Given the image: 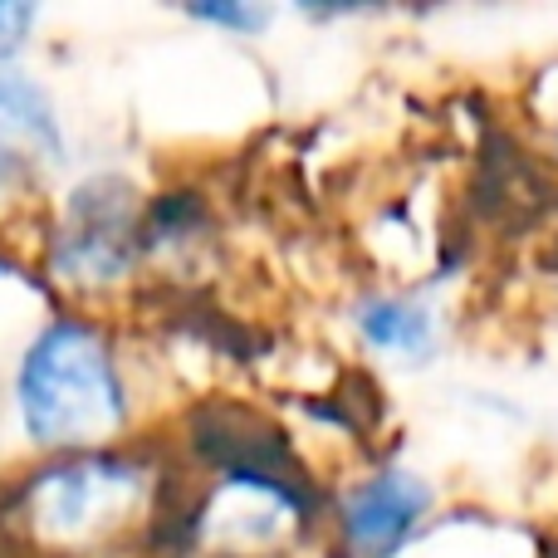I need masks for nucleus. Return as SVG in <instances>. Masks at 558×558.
<instances>
[{
  "label": "nucleus",
  "mask_w": 558,
  "mask_h": 558,
  "mask_svg": "<svg viewBox=\"0 0 558 558\" xmlns=\"http://www.w3.org/2000/svg\"><path fill=\"white\" fill-rule=\"evenodd\" d=\"M64 162V123L29 74L0 69V186L45 177Z\"/></svg>",
  "instance_id": "5"
},
{
  "label": "nucleus",
  "mask_w": 558,
  "mask_h": 558,
  "mask_svg": "<svg viewBox=\"0 0 558 558\" xmlns=\"http://www.w3.org/2000/svg\"><path fill=\"white\" fill-rule=\"evenodd\" d=\"M137 260V202L123 177H94L69 192V226L54 241V270L74 284H113Z\"/></svg>",
  "instance_id": "3"
},
{
  "label": "nucleus",
  "mask_w": 558,
  "mask_h": 558,
  "mask_svg": "<svg viewBox=\"0 0 558 558\" xmlns=\"http://www.w3.org/2000/svg\"><path fill=\"white\" fill-rule=\"evenodd\" d=\"M357 333H363L367 348L377 353H397V357H422L426 348L436 343V318L426 304L402 294H373L357 304L353 314Z\"/></svg>",
  "instance_id": "6"
},
{
  "label": "nucleus",
  "mask_w": 558,
  "mask_h": 558,
  "mask_svg": "<svg viewBox=\"0 0 558 558\" xmlns=\"http://www.w3.org/2000/svg\"><path fill=\"white\" fill-rule=\"evenodd\" d=\"M186 15L196 20V25H216V29H231V35H241V39H251V35H260L265 25L275 20V10H265V5H245V0H211V5H186Z\"/></svg>",
  "instance_id": "7"
},
{
  "label": "nucleus",
  "mask_w": 558,
  "mask_h": 558,
  "mask_svg": "<svg viewBox=\"0 0 558 558\" xmlns=\"http://www.w3.org/2000/svg\"><path fill=\"white\" fill-rule=\"evenodd\" d=\"M426 514H432V485L422 475L402 471V465H387V471H373L363 485L348 490L338 520H343V539L353 554L392 558L422 530Z\"/></svg>",
  "instance_id": "4"
},
{
  "label": "nucleus",
  "mask_w": 558,
  "mask_h": 558,
  "mask_svg": "<svg viewBox=\"0 0 558 558\" xmlns=\"http://www.w3.org/2000/svg\"><path fill=\"white\" fill-rule=\"evenodd\" d=\"M35 25H39V10L35 5H25V0H0V64H5V59H15L20 49L29 45Z\"/></svg>",
  "instance_id": "8"
},
{
  "label": "nucleus",
  "mask_w": 558,
  "mask_h": 558,
  "mask_svg": "<svg viewBox=\"0 0 558 558\" xmlns=\"http://www.w3.org/2000/svg\"><path fill=\"white\" fill-rule=\"evenodd\" d=\"M137 490H143L137 465L98 456V451H78L69 461L45 465L29 481L25 510L45 539L78 544V539H94L98 530H108L137 500Z\"/></svg>",
  "instance_id": "2"
},
{
  "label": "nucleus",
  "mask_w": 558,
  "mask_h": 558,
  "mask_svg": "<svg viewBox=\"0 0 558 558\" xmlns=\"http://www.w3.org/2000/svg\"><path fill=\"white\" fill-rule=\"evenodd\" d=\"M15 412L35 446L94 451L128 426V383L108 338L84 318L45 324L15 367Z\"/></svg>",
  "instance_id": "1"
}]
</instances>
